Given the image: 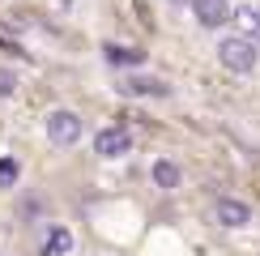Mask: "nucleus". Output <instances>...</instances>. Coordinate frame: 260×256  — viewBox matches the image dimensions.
Here are the masks:
<instances>
[{
	"mask_svg": "<svg viewBox=\"0 0 260 256\" xmlns=\"http://www.w3.org/2000/svg\"><path fill=\"white\" fill-rule=\"evenodd\" d=\"M256 56H260L256 43L243 39V35H231V39L218 43V60H222L231 73H252V69H256Z\"/></svg>",
	"mask_w": 260,
	"mask_h": 256,
	"instance_id": "nucleus-1",
	"label": "nucleus"
},
{
	"mask_svg": "<svg viewBox=\"0 0 260 256\" xmlns=\"http://www.w3.org/2000/svg\"><path fill=\"white\" fill-rule=\"evenodd\" d=\"M47 137H51V145H73L81 137V115L77 111H51L47 115Z\"/></svg>",
	"mask_w": 260,
	"mask_h": 256,
	"instance_id": "nucleus-2",
	"label": "nucleus"
},
{
	"mask_svg": "<svg viewBox=\"0 0 260 256\" xmlns=\"http://www.w3.org/2000/svg\"><path fill=\"white\" fill-rule=\"evenodd\" d=\"M192 13H197V21L209 26V30H218L222 21H235L231 0H192Z\"/></svg>",
	"mask_w": 260,
	"mask_h": 256,
	"instance_id": "nucleus-3",
	"label": "nucleus"
},
{
	"mask_svg": "<svg viewBox=\"0 0 260 256\" xmlns=\"http://www.w3.org/2000/svg\"><path fill=\"white\" fill-rule=\"evenodd\" d=\"M94 149H99L103 158H120V154H128V149H133V137H128V128L111 124V128H103V133L94 137Z\"/></svg>",
	"mask_w": 260,
	"mask_h": 256,
	"instance_id": "nucleus-4",
	"label": "nucleus"
},
{
	"mask_svg": "<svg viewBox=\"0 0 260 256\" xmlns=\"http://www.w3.org/2000/svg\"><path fill=\"white\" fill-rule=\"evenodd\" d=\"M218 222L222 227H247V222H252V209H247L243 201H235V197H222L218 201Z\"/></svg>",
	"mask_w": 260,
	"mask_h": 256,
	"instance_id": "nucleus-5",
	"label": "nucleus"
},
{
	"mask_svg": "<svg viewBox=\"0 0 260 256\" xmlns=\"http://www.w3.org/2000/svg\"><path fill=\"white\" fill-rule=\"evenodd\" d=\"M73 252V235L64 227H47L43 231V256H69Z\"/></svg>",
	"mask_w": 260,
	"mask_h": 256,
	"instance_id": "nucleus-6",
	"label": "nucleus"
},
{
	"mask_svg": "<svg viewBox=\"0 0 260 256\" xmlns=\"http://www.w3.org/2000/svg\"><path fill=\"white\" fill-rule=\"evenodd\" d=\"M235 26L243 30V39L260 43V5H239L235 9Z\"/></svg>",
	"mask_w": 260,
	"mask_h": 256,
	"instance_id": "nucleus-7",
	"label": "nucleus"
},
{
	"mask_svg": "<svg viewBox=\"0 0 260 256\" xmlns=\"http://www.w3.org/2000/svg\"><path fill=\"white\" fill-rule=\"evenodd\" d=\"M124 90H128V94H154V99H167L171 85H167V81H158V77H128V81H124Z\"/></svg>",
	"mask_w": 260,
	"mask_h": 256,
	"instance_id": "nucleus-8",
	"label": "nucleus"
},
{
	"mask_svg": "<svg viewBox=\"0 0 260 256\" xmlns=\"http://www.w3.org/2000/svg\"><path fill=\"white\" fill-rule=\"evenodd\" d=\"M103 56L111 60V64H145V51H137V47H120V43H107Z\"/></svg>",
	"mask_w": 260,
	"mask_h": 256,
	"instance_id": "nucleus-9",
	"label": "nucleus"
},
{
	"mask_svg": "<svg viewBox=\"0 0 260 256\" xmlns=\"http://www.w3.org/2000/svg\"><path fill=\"white\" fill-rule=\"evenodd\" d=\"M149 175H154L158 188H175V184H179V167L167 163V158H162V163H154V171H149Z\"/></svg>",
	"mask_w": 260,
	"mask_h": 256,
	"instance_id": "nucleus-10",
	"label": "nucleus"
},
{
	"mask_svg": "<svg viewBox=\"0 0 260 256\" xmlns=\"http://www.w3.org/2000/svg\"><path fill=\"white\" fill-rule=\"evenodd\" d=\"M17 179V158H0V184H13Z\"/></svg>",
	"mask_w": 260,
	"mask_h": 256,
	"instance_id": "nucleus-11",
	"label": "nucleus"
},
{
	"mask_svg": "<svg viewBox=\"0 0 260 256\" xmlns=\"http://www.w3.org/2000/svg\"><path fill=\"white\" fill-rule=\"evenodd\" d=\"M13 90H17V77H13L9 69H0V99H9Z\"/></svg>",
	"mask_w": 260,
	"mask_h": 256,
	"instance_id": "nucleus-12",
	"label": "nucleus"
}]
</instances>
